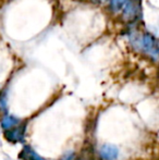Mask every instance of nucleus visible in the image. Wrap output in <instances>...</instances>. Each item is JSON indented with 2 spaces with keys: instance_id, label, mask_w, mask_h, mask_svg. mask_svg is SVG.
Segmentation results:
<instances>
[{
  "instance_id": "obj_1",
  "label": "nucleus",
  "mask_w": 159,
  "mask_h": 160,
  "mask_svg": "<svg viewBox=\"0 0 159 160\" xmlns=\"http://www.w3.org/2000/svg\"><path fill=\"white\" fill-rule=\"evenodd\" d=\"M137 40H138L137 42L138 47L141 49H143V51H146L151 56H154L155 58H157V53H158L157 40H156V38L152 34L145 33Z\"/></svg>"
},
{
  "instance_id": "obj_4",
  "label": "nucleus",
  "mask_w": 159,
  "mask_h": 160,
  "mask_svg": "<svg viewBox=\"0 0 159 160\" xmlns=\"http://www.w3.org/2000/svg\"><path fill=\"white\" fill-rule=\"evenodd\" d=\"M20 122H21V120H20L19 118H17V117H14V116H10V114H7V116H4L3 118H2L1 127L7 131V130H10V128H13L17 127V125H20Z\"/></svg>"
},
{
  "instance_id": "obj_5",
  "label": "nucleus",
  "mask_w": 159,
  "mask_h": 160,
  "mask_svg": "<svg viewBox=\"0 0 159 160\" xmlns=\"http://www.w3.org/2000/svg\"><path fill=\"white\" fill-rule=\"evenodd\" d=\"M19 157L23 160H45L40 156H38L30 146H25V147L22 149V152L20 154Z\"/></svg>"
},
{
  "instance_id": "obj_6",
  "label": "nucleus",
  "mask_w": 159,
  "mask_h": 160,
  "mask_svg": "<svg viewBox=\"0 0 159 160\" xmlns=\"http://www.w3.org/2000/svg\"><path fill=\"white\" fill-rule=\"evenodd\" d=\"M127 0H111L110 2V8L113 12H118L121 9H123L124 4L127 3Z\"/></svg>"
},
{
  "instance_id": "obj_3",
  "label": "nucleus",
  "mask_w": 159,
  "mask_h": 160,
  "mask_svg": "<svg viewBox=\"0 0 159 160\" xmlns=\"http://www.w3.org/2000/svg\"><path fill=\"white\" fill-rule=\"evenodd\" d=\"M99 156L102 160H116L119 156V150L115 145L105 144L100 147Z\"/></svg>"
},
{
  "instance_id": "obj_2",
  "label": "nucleus",
  "mask_w": 159,
  "mask_h": 160,
  "mask_svg": "<svg viewBox=\"0 0 159 160\" xmlns=\"http://www.w3.org/2000/svg\"><path fill=\"white\" fill-rule=\"evenodd\" d=\"M25 136V125H17V127L7 130L4 133V137L8 142L12 143H20L23 142Z\"/></svg>"
}]
</instances>
